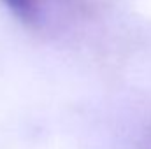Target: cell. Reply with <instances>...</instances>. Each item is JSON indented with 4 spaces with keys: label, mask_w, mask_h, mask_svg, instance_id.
Returning <instances> with one entry per match:
<instances>
[{
    "label": "cell",
    "mask_w": 151,
    "mask_h": 149,
    "mask_svg": "<svg viewBox=\"0 0 151 149\" xmlns=\"http://www.w3.org/2000/svg\"><path fill=\"white\" fill-rule=\"evenodd\" d=\"M5 5L27 25L39 27L46 21V16L49 14V5L53 0H4ZM58 4L74 5L76 0H55Z\"/></svg>",
    "instance_id": "1"
}]
</instances>
